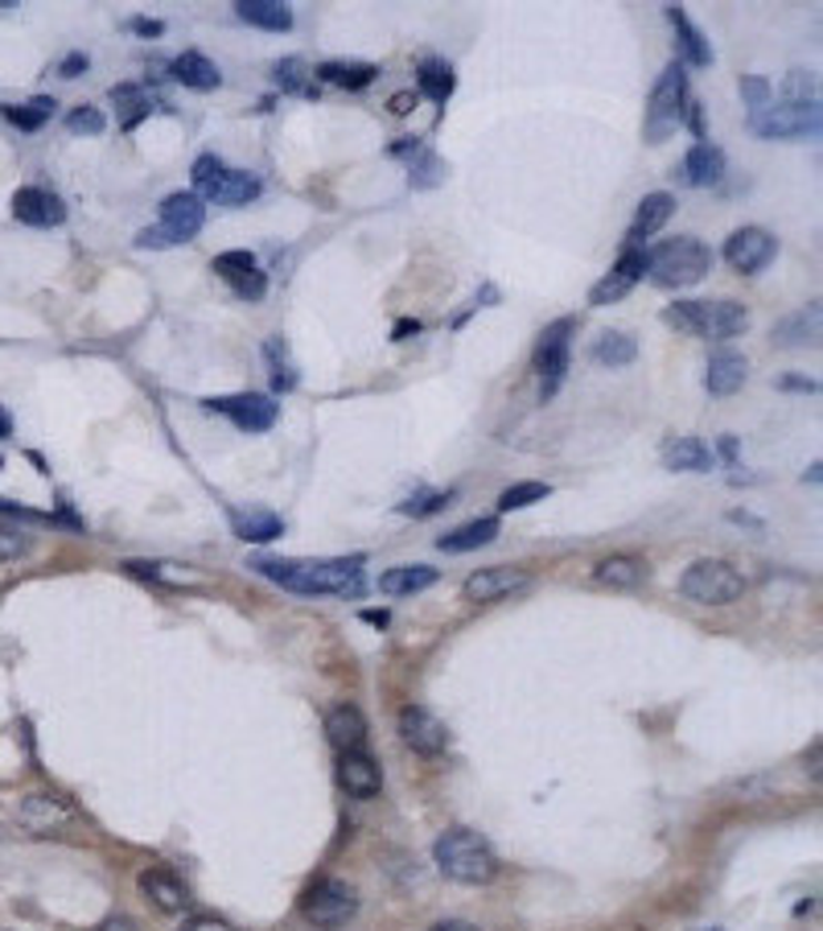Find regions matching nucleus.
<instances>
[{
    "label": "nucleus",
    "mask_w": 823,
    "mask_h": 931,
    "mask_svg": "<svg viewBox=\"0 0 823 931\" xmlns=\"http://www.w3.org/2000/svg\"><path fill=\"white\" fill-rule=\"evenodd\" d=\"M301 71H305V62L301 59H285V62H276V83L285 91H309L301 83Z\"/></svg>",
    "instance_id": "49"
},
{
    "label": "nucleus",
    "mask_w": 823,
    "mask_h": 931,
    "mask_svg": "<svg viewBox=\"0 0 823 931\" xmlns=\"http://www.w3.org/2000/svg\"><path fill=\"white\" fill-rule=\"evenodd\" d=\"M408 182L416 190L441 186V182H445V161L433 157V153H420V161L412 165V174H408Z\"/></svg>",
    "instance_id": "43"
},
{
    "label": "nucleus",
    "mask_w": 823,
    "mask_h": 931,
    "mask_svg": "<svg viewBox=\"0 0 823 931\" xmlns=\"http://www.w3.org/2000/svg\"><path fill=\"white\" fill-rule=\"evenodd\" d=\"M54 108H59V103L50 100V95H38V100H30V103H4V108H0V116L9 120V124H17V129L33 132L54 116Z\"/></svg>",
    "instance_id": "36"
},
{
    "label": "nucleus",
    "mask_w": 823,
    "mask_h": 931,
    "mask_svg": "<svg viewBox=\"0 0 823 931\" xmlns=\"http://www.w3.org/2000/svg\"><path fill=\"white\" fill-rule=\"evenodd\" d=\"M679 590H683V597L700 602V606H729V602H737V597L745 594V577H741L729 561L704 556V561H696V565L683 569Z\"/></svg>",
    "instance_id": "6"
},
{
    "label": "nucleus",
    "mask_w": 823,
    "mask_h": 931,
    "mask_svg": "<svg viewBox=\"0 0 823 931\" xmlns=\"http://www.w3.org/2000/svg\"><path fill=\"white\" fill-rule=\"evenodd\" d=\"M33 544L25 532H9V528H0V561H17V556H25Z\"/></svg>",
    "instance_id": "48"
},
{
    "label": "nucleus",
    "mask_w": 823,
    "mask_h": 931,
    "mask_svg": "<svg viewBox=\"0 0 823 931\" xmlns=\"http://www.w3.org/2000/svg\"><path fill=\"white\" fill-rule=\"evenodd\" d=\"M338 784L347 787V796H354V800H371L383 787V771H379V763L371 755L347 750L338 758Z\"/></svg>",
    "instance_id": "18"
},
{
    "label": "nucleus",
    "mask_w": 823,
    "mask_h": 931,
    "mask_svg": "<svg viewBox=\"0 0 823 931\" xmlns=\"http://www.w3.org/2000/svg\"><path fill=\"white\" fill-rule=\"evenodd\" d=\"M412 108H416V95H408V91H400V95H391V112H395V116H408Z\"/></svg>",
    "instance_id": "55"
},
{
    "label": "nucleus",
    "mask_w": 823,
    "mask_h": 931,
    "mask_svg": "<svg viewBox=\"0 0 823 931\" xmlns=\"http://www.w3.org/2000/svg\"><path fill=\"white\" fill-rule=\"evenodd\" d=\"M782 103H820V83L811 71H791L782 83Z\"/></svg>",
    "instance_id": "41"
},
{
    "label": "nucleus",
    "mask_w": 823,
    "mask_h": 931,
    "mask_svg": "<svg viewBox=\"0 0 823 931\" xmlns=\"http://www.w3.org/2000/svg\"><path fill=\"white\" fill-rule=\"evenodd\" d=\"M169 71H174V79L182 88H194V91H215L223 83V71L206 54H198V50H186L182 59H174Z\"/></svg>",
    "instance_id": "24"
},
{
    "label": "nucleus",
    "mask_w": 823,
    "mask_h": 931,
    "mask_svg": "<svg viewBox=\"0 0 823 931\" xmlns=\"http://www.w3.org/2000/svg\"><path fill=\"white\" fill-rule=\"evenodd\" d=\"M206 408H210V412H223V417H232L239 429H247V433H268V429L276 424V417H280V405H276L272 396H260V392L218 396V400H206Z\"/></svg>",
    "instance_id": "10"
},
{
    "label": "nucleus",
    "mask_w": 823,
    "mask_h": 931,
    "mask_svg": "<svg viewBox=\"0 0 823 931\" xmlns=\"http://www.w3.org/2000/svg\"><path fill=\"white\" fill-rule=\"evenodd\" d=\"M638 355V342L630 335H621V330H606V335L593 342V364L601 367H626L635 364Z\"/></svg>",
    "instance_id": "35"
},
{
    "label": "nucleus",
    "mask_w": 823,
    "mask_h": 931,
    "mask_svg": "<svg viewBox=\"0 0 823 931\" xmlns=\"http://www.w3.org/2000/svg\"><path fill=\"white\" fill-rule=\"evenodd\" d=\"M400 738H404L416 755H441L449 746V729L445 722L436 714H429L424 705H408V709H400Z\"/></svg>",
    "instance_id": "14"
},
{
    "label": "nucleus",
    "mask_w": 823,
    "mask_h": 931,
    "mask_svg": "<svg viewBox=\"0 0 823 931\" xmlns=\"http://www.w3.org/2000/svg\"><path fill=\"white\" fill-rule=\"evenodd\" d=\"M745 379H750V364H745V355H737V350H717V355L708 359L704 388L712 396L741 392V383H745Z\"/></svg>",
    "instance_id": "20"
},
{
    "label": "nucleus",
    "mask_w": 823,
    "mask_h": 931,
    "mask_svg": "<svg viewBox=\"0 0 823 931\" xmlns=\"http://www.w3.org/2000/svg\"><path fill=\"white\" fill-rule=\"evenodd\" d=\"M13 433V421H9V412H4V408H0V441H4V437Z\"/></svg>",
    "instance_id": "59"
},
{
    "label": "nucleus",
    "mask_w": 823,
    "mask_h": 931,
    "mask_svg": "<svg viewBox=\"0 0 823 931\" xmlns=\"http://www.w3.org/2000/svg\"><path fill=\"white\" fill-rule=\"evenodd\" d=\"M136 248H174V239L161 232V227H145L136 235Z\"/></svg>",
    "instance_id": "50"
},
{
    "label": "nucleus",
    "mask_w": 823,
    "mask_h": 931,
    "mask_svg": "<svg viewBox=\"0 0 823 931\" xmlns=\"http://www.w3.org/2000/svg\"><path fill=\"white\" fill-rule=\"evenodd\" d=\"M642 577H647V561H642V556H630V553H614L597 565V582L614 585V590H630V585H638Z\"/></svg>",
    "instance_id": "30"
},
{
    "label": "nucleus",
    "mask_w": 823,
    "mask_h": 931,
    "mask_svg": "<svg viewBox=\"0 0 823 931\" xmlns=\"http://www.w3.org/2000/svg\"><path fill=\"white\" fill-rule=\"evenodd\" d=\"M359 915V894H354V887H347V882H338V878H326V882H318V887L305 894V919L313 923V928H342V923H350V919Z\"/></svg>",
    "instance_id": "9"
},
{
    "label": "nucleus",
    "mask_w": 823,
    "mask_h": 931,
    "mask_svg": "<svg viewBox=\"0 0 823 931\" xmlns=\"http://www.w3.org/2000/svg\"><path fill=\"white\" fill-rule=\"evenodd\" d=\"M671 211H676V198H671V194H647V198L638 203V215H635V227H630V239H647V235H655L667 223V218H671Z\"/></svg>",
    "instance_id": "33"
},
{
    "label": "nucleus",
    "mask_w": 823,
    "mask_h": 931,
    "mask_svg": "<svg viewBox=\"0 0 823 931\" xmlns=\"http://www.w3.org/2000/svg\"><path fill=\"white\" fill-rule=\"evenodd\" d=\"M494 536H498V520H470V524L445 532L436 540V549L441 553H474V549H486Z\"/></svg>",
    "instance_id": "25"
},
{
    "label": "nucleus",
    "mask_w": 823,
    "mask_h": 931,
    "mask_svg": "<svg viewBox=\"0 0 823 931\" xmlns=\"http://www.w3.org/2000/svg\"><path fill=\"white\" fill-rule=\"evenodd\" d=\"M264 359H268V367H272V388H276V392H292V388H297V367L289 364V347H285L280 338H268V347H264Z\"/></svg>",
    "instance_id": "38"
},
{
    "label": "nucleus",
    "mask_w": 823,
    "mask_h": 931,
    "mask_svg": "<svg viewBox=\"0 0 823 931\" xmlns=\"http://www.w3.org/2000/svg\"><path fill=\"white\" fill-rule=\"evenodd\" d=\"M235 13H239V21H247V25H256V30H289L292 25V13L289 4H280V0H239L235 4Z\"/></svg>",
    "instance_id": "28"
},
{
    "label": "nucleus",
    "mask_w": 823,
    "mask_h": 931,
    "mask_svg": "<svg viewBox=\"0 0 823 931\" xmlns=\"http://www.w3.org/2000/svg\"><path fill=\"white\" fill-rule=\"evenodd\" d=\"M79 71H88V54H71V59L59 66L62 79H79Z\"/></svg>",
    "instance_id": "53"
},
{
    "label": "nucleus",
    "mask_w": 823,
    "mask_h": 931,
    "mask_svg": "<svg viewBox=\"0 0 823 931\" xmlns=\"http://www.w3.org/2000/svg\"><path fill=\"white\" fill-rule=\"evenodd\" d=\"M642 277H647V252L626 248L621 252V260L589 289V306H614V301H621Z\"/></svg>",
    "instance_id": "13"
},
{
    "label": "nucleus",
    "mask_w": 823,
    "mask_h": 931,
    "mask_svg": "<svg viewBox=\"0 0 823 931\" xmlns=\"http://www.w3.org/2000/svg\"><path fill=\"white\" fill-rule=\"evenodd\" d=\"M741 95L750 103V116H758V112H765V108L774 103V88L765 83L762 74H745V79H741Z\"/></svg>",
    "instance_id": "44"
},
{
    "label": "nucleus",
    "mask_w": 823,
    "mask_h": 931,
    "mask_svg": "<svg viewBox=\"0 0 823 931\" xmlns=\"http://www.w3.org/2000/svg\"><path fill=\"white\" fill-rule=\"evenodd\" d=\"M663 462L667 470H683V474H700V470H712V450L696 437H671L663 446Z\"/></svg>",
    "instance_id": "23"
},
{
    "label": "nucleus",
    "mask_w": 823,
    "mask_h": 931,
    "mask_svg": "<svg viewBox=\"0 0 823 931\" xmlns=\"http://www.w3.org/2000/svg\"><path fill=\"white\" fill-rule=\"evenodd\" d=\"M663 321L683 330V335L721 342V338L741 335L750 326V314H745V306H737V301H676L671 309H663Z\"/></svg>",
    "instance_id": "4"
},
{
    "label": "nucleus",
    "mask_w": 823,
    "mask_h": 931,
    "mask_svg": "<svg viewBox=\"0 0 823 931\" xmlns=\"http://www.w3.org/2000/svg\"><path fill=\"white\" fill-rule=\"evenodd\" d=\"M103 931H141V928H136V923H132V919L116 915V919H107V923H103Z\"/></svg>",
    "instance_id": "57"
},
{
    "label": "nucleus",
    "mask_w": 823,
    "mask_h": 931,
    "mask_svg": "<svg viewBox=\"0 0 823 931\" xmlns=\"http://www.w3.org/2000/svg\"><path fill=\"white\" fill-rule=\"evenodd\" d=\"M774 256H779V239L762 227H741L724 239V260L733 264L737 273H762Z\"/></svg>",
    "instance_id": "12"
},
{
    "label": "nucleus",
    "mask_w": 823,
    "mask_h": 931,
    "mask_svg": "<svg viewBox=\"0 0 823 931\" xmlns=\"http://www.w3.org/2000/svg\"><path fill=\"white\" fill-rule=\"evenodd\" d=\"M573 330H577V321L560 318V321H552L548 330L539 335V347H535V371H539V396H544V400H552V396L560 392L564 371H568V342H573Z\"/></svg>",
    "instance_id": "8"
},
{
    "label": "nucleus",
    "mask_w": 823,
    "mask_h": 931,
    "mask_svg": "<svg viewBox=\"0 0 823 931\" xmlns=\"http://www.w3.org/2000/svg\"><path fill=\"white\" fill-rule=\"evenodd\" d=\"M13 218L25 223V227H59L62 218H66V203H62L54 190L25 186L13 194Z\"/></svg>",
    "instance_id": "17"
},
{
    "label": "nucleus",
    "mask_w": 823,
    "mask_h": 931,
    "mask_svg": "<svg viewBox=\"0 0 823 931\" xmlns=\"http://www.w3.org/2000/svg\"><path fill=\"white\" fill-rule=\"evenodd\" d=\"M62 816H66V808H62L54 796H30V800H25V808H21V820H25L30 829H38V832H45L50 825H59Z\"/></svg>",
    "instance_id": "39"
},
{
    "label": "nucleus",
    "mask_w": 823,
    "mask_h": 931,
    "mask_svg": "<svg viewBox=\"0 0 823 931\" xmlns=\"http://www.w3.org/2000/svg\"><path fill=\"white\" fill-rule=\"evenodd\" d=\"M0 515H13V520H45L42 511L21 508V503H13V499H0Z\"/></svg>",
    "instance_id": "51"
},
{
    "label": "nucleus",
    "mask_w": 823,
    "mask_h": 931,
    "mask_svg": "<svg viewBox=\"0 0 823 931\" xmlns=\"http://www.w3.org/2000/svg\"><path fill=\"white\" fill-rule=\"evenodd\" d=\"M712 260H717L712 248L700 244L696 235H676V239H663L659 248L647 252V277L659 289H688V285L712 273Z\"/></svg>",
    "instance_id": "2"
},
{
    "label": "nucleus",
    "mask_w": 823,
    "mask_h": 931,
    "mask_svg": "<svg viewBox=\"0 0 823 931\" xmlns=\"http://www.w3.org/2000/svg\"><path fill=\"white\" fill-rule=\"evenodd\" d=\"M429 585H436V569H429V565H395L379 577V590L388 597L420 594V590H429Z\"/></svg>",
    "instance_id": "29"
},
{
    "label": "nucleus",
    "mask_w": 823,
    "mask_h": 931,
    "mask_svg": "<svg viewBox=\"0 0 823 931\" xmlns=\"http://www.w3.org/2000/svg\"><path fill=\"white\" fill-rule=\"evenodd\" d=\"M362 565L367 556H318V561H289V556H260L256 573L276 582L292 594H333V597H359Z\"/></svg>",
    "instance_id": "1"
},
{
    "label": "nucleus",
    "mask_w": 823,
    "mask_h": 931,
    "mask_svg": "<svg viewBox=\"0 0 823 931\" xmlns=\"http://www.w3.org/2000/svg\"><path fill=\"white\" fill-rule=\"evenodd\" d=\"M667 21L676 25L679 33V50H683V66H712V50H708L704 33L696 30L692 21L683 17L679 4H667Z\"/></svg>",
    "instance_id": "26"
},
{
    "label": "nucleus",
    "mask_w": 823,
    "mask_h": 931,
    "mask_svg": "<svg viewBox=\"0 0 823 931\" xmlns=\"http://www.w3.org/2000/svg\"><path fill=\"white\" fill-rule=\"evenodd\" d=\"M416 83H420V91H424V95H429L433 103H445L449 95H453V88H457V79H453V66H449V62H441V59L420 62Z\"/></svg>",
    "instance_id": "37"
},
{
    "label": "nucleus",
    "mask_w": 823,
    "mask_h": 931,
    "mask_svg": "<svg viewBox=\"0 0 823 931\" xmlns=\"http://www.w3.org/2000/svg\"><path fill=\"white\" fill-rule=\"evenodd\" d=\"M683 108H688V66L667 62L647 103V141H655V145L667 141L683 124Z\"/></svg>",
    "instance_id": "5"
},
{
    "label": "nucleus",
    "mask_w": 823,
    "mask_h": 931,
    "mask_svg": "<svg viewBox=\"0 0 823 931\" xmlns=\"http://www.w3.org/2000/svg\"><path fill=\"white\" fill-rule=\"evenodd\" d=\"M433 858L441 866V873L453 878V882H462V887H486V882H494V873H498L494 849L470 829L441 832L433 845Z\"/></svg>",
    "instance_id": "3"
},
{
    "label": "nucleus",
    "mask_w": 823,
    "mask_h": 931,
    "mask_svg": "<svg viewBox=\"0 0 823 931\" xmlns=\"http://www.w3.org/2000/svg\"><path fill=\"white\" fill-rule=\"evenodd\" d=\"M232 524H235V536L247 540V544H268V540L285 536V524H280V515H272V511H235Z\"/></svg>",
    "instance_id": "31"
},
{
    "label": "nucleus",
    "mask_w": 823,
    "mask_h": 931,
    "mask_svg": "<svg viewBox=\"0 0 823 931\" xmlns=\"http://www.w3.org/2000/svg\"><path fill=\"white\" fill-rule=\"evenodd\" d=\"M141 890H145V899L153 902L157 911H165V915H182L189 907V890L182 887V878L169 873L165 866H148V870H141Z\"/></svg>",
    "instance_id": "19"
},
{
    "label": "nucleus",
    "mask_w": 823,
    "mask_h": 931,
    "mask_svg": "<svg viewBox=\"0 0 823 931\" xmlns=\"http://www.w3.org/2000/svg\"><path fill=\"white\" fill-rule=\"evenodd\" d=\"M548 495H552L548 482H515V487H506L503 495H498V508L519 511V508H532V503H544Z\"/></svg>",
    "instance_id": "40"
},
{
    "label": "nucleus",
    "mask_w": 823,
    "mask_h": 931,
    "mask_svg": "<svg viewBox=\"0 0 823 931\" xmlns=\"http://www.w3.org/2000/svg\"><path fill=\"white\" fill-rule=\"evenodd\" d=\"M433 931H477L474 923H462V919H445V923H436Z\"/></svg>",
    "instance_id": "58"
},
{
    "label": "nucleus",
    "mask_w": 823,
    "mask_h": 931,
    "mask_svg": "<svg viewBox=\"0 0 823 931\" xmlns=\"http://www.w3.org/2000/svg\"><path fill=\"white\" fill-rule=\"evenodd\" d=\"M124 569H128V573H136V577H148V582H165V585L189 582L186 569H177V565H157V561H128Z\"/></svg>",
    "instance_id": "42"
},
{
    "label": "nucleus",
    "mask_w": 823,
    "mask_h": 931,
    "mask_svg": "<svg viewBox=\"0 0 823 931\" xmlns=\"http://www.w3.org/2000/svg\"><path fill=\"white\" fill-rule=\"evenodd\" d=\"M215 273L247 301H260L268 293V277H264L260 260L251 252H223V256H215Z\"/></svg>",
    "instance_id": "15"
},
{
    "label": "nucleus",
    "mask_w": 823,
    "mask_h": 931,
    "mask_svg": "<svg viewBox=\"0 0 823 931\" xmlns=\"http://www.w3.org/2000/svg\"><path fill=\"white\" fill-rule=\"evenodd\" d=\"M362 618H367V623H379V626L388 623V614H383V611H367V614H362Z\"/></svg>",
    "instance_id": "61"
},
{
    "label": "nucleus",
    "mask_w": 823,
    "mask_h": 931,
    "mask_svg": "<svg viewBox=\"0 0 823 931\" xmlns=\"http://www.w3.org/2000/svg\"><path fill=\"white\" fill-rule=\"evenodd\" d=\"M256 198H260V182L251 174H244V170H223V177L203 194V203H215V206H247L256 203Z\"/></svg>",
    "instance_id": "22"
},
{
    "label": "nucleus",
    "mask_w": 823,
    "mask_h": 931,
    "mask_svg": "<svg viewBox=\"0 0 823 931\" xmlns=\"http://www.w3.org/2000/svg\"><path fill=\"white\" fill-rule=\"evenodd\" d=\"M132 30L145 33V38H161V33H165V25H161V21H148V17H136V21H132Z\"/></svg>",
    "instance_id": "54"
},
{
    "label": "nucleus",
    "mask_w": 823,
    "mask_h": 931,
    "mask_svg": "<svg viewBox=\"0 0 823 931\" xmlns=\"http://www.w3.org/2000/svg\"><path fill=\"white\" fill-rule=\"evenodd\" d=\"M318 74H321V83L359 91V88H371V83H376L379 66H371V62H321Z\"/></svg>",
    "instance_id": "32"
},
{
    "label": "nucleus",
    "mask_w": 823,
    "mask_h": 931,
    "mask_svg": "<svg viewBox=\"0 0 823 931\" xmlns=\"http://www.w3.org/2000/svg\"><path fill=\"white\" fill-rule=\"evenodd\" d=\"M206 223V203L194 194V190H177V194H169L165 203H161V232L169 235L174 244H189L194 235L203 232Z\"/></svg>",
    "instance_id": "11"
},
{
    "label": "nucleus",
    "mask_w": 823,
    "mask_h": 931,
    "mask_svg": "<svg viewBox=\"0 0 823 931\" xmlns=\"http://www.w3.org/2000/svg\"><path fill=\"white\" fill-rule=\"evenodd\" d=\"M683 174H688L692 186H717L724 177V153L717 145L700 141V145H692V153L683 157Z\"/></svg>",
    "instance_id": "27"
},
{
    "label": "nucleus",
    "mask_w": 823,
    "mask_h": 931,
    "mask_svg": "<svg viewBox=\"0 0 823 931\" xmlns=\"http://www.w3.org/2000/svg\"><path fill=\"white\" fill-rule=\"evenodd\" d=\"M449 503H453V491H433V495H420V499L400 503V511H404V515H436V511H445Z\"/></svg>",
    "instance_id": "46"
},
{
    "label": "nucleus",
    "mask_w": 823,
    "mask_h": 931,
    "mask_svg": "<svg viewBox=\"0 0 823 931\" xmlns=\"http://www.w3.org/2000/svg\"><path fill=\"white\" fill-rule=\"evenodd\" d=\"M721 453L729 458V462L737 458V441H733V437H724V441H721Z\"/></svg>",
    "instance_id": "60"
},
{
    "label": "nucleus",
    "mask_w": 823,
    "mask_h": 931,
    "mask_svg": "<svg viewBox=\"0 0 823 931\" xmlns=\"http://www.w3.org/2000/svg\"><path fill=\"white\" fill-rule=\"evenodd\" d=\"M326 738L342 755L347 750H362V743H367V717H362L359 705H338V709H330V717H326Z\"/></svg>",
    "instance_id": "21"
},
{
    "label": "nucleus",
    "mask_w": 823,
    "mask_h": 931,
    "mask_svg": "<svg viewBox=\"0 0 823 931\" xmlns=\"http://www.w3.org/2000/svg\"><path fill=\"white\" fill-rule=\"evenodd\" d=\"M815 338H820V306L794 314V318H786L779 330H774V342H779V347H811Z\"/></svg>",
    "instance_id": "34"
},
{
    "label": "nucleus",
    "mask_w": 823,
    "mask_h": 931,
    "mask_svg": "<svg viewBox=\"0 0 823 931\" xmlns=\"http://www.w3.org/2000/svg\"><path fill=\"white\" fill-rule=\"evenodd\" d=\"M66 129H71V132H88V136H100V132L107 129V120H103L100 108H79V112H71V116H66Z\"/></svg>",
    "instance_id": "47"
},
{
    "label": "nucleus",
    "mask_w": 823,
    "mask_h": 931,
    "mask_svg": "<svg viewBox=\"0 0 823 931\" xmlns=\"http://www.w3.org/2000/svg\"><path fill=\"white\" fill-rule=\"evenodd\" d=\"M527 569H477L474 577H465L462 594L470 597V602H503V597L519 594V590H527Z\"/></svg>",
    "instance_id": "16"
},
{
    "label": "nucleus",
    "mask_w": 823,
    "mask_h": 931,
    "mask_svg": "<svg viewBox=\"0 0 823 931\" xmlns=\"http://www.w3.org/2000/svg\"><path fill=\"white\" fill-rule=\"evenodd\" d=\"M182 931H235V928L232 923H223V919H215V915H198V919H189Z\"/></svg>",
    "instance_id": "52"
},
{
    "label": "nucleus",
    "mask_w": 823,
    "mask_h": 931,
    "mask_svg": "<svg viewBox=\"0 0 823 931\" xmlns=\"http://www.w3.org/2000/svg\"><path fill=\"white\" fill-rule=\"evenodd\" d=\"M223 170H227V165H223V161H218L215 153H206V157L194 161V170H189V177H194V190H198V198H203L206 190H210V186L218 182V177H223Z\"/></svg>",
    "instance_id": "45"
},
{
    "label": "nucleus",
    "mask_w": 823,
    "mask_h": 931,
    "mask_svg": "<svg viewBox=\"0 0 823 931\" xmlns=\"http://www.w3.org/2000/svg\"><path fill=\"white\" fill-rule=\"evenodd\" d=\"M750 129L765 141H815L820 136V103H770L750 116Z\"/></svg>",
    "instance_id": "7"
},
{
    "label": "nucleus",
    "mask_w": 823,
    "mask_h": 931,
    "mask_svg": "<svg viewBox=\"0 0 823 931\" xmlns=\"http://www.w3.org/2000/svg\"><path fill=\"white\" fill-rule=\"evenodd\" d=\"M782 388H794V392H815V379H794V376H786V379H782Z\"/></svg>",
    "instance_id": "56"
}]
</instances>
